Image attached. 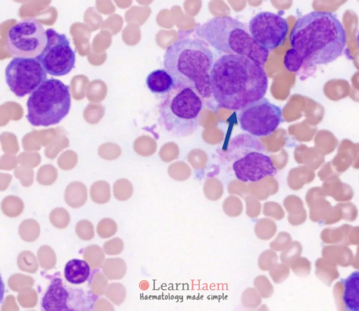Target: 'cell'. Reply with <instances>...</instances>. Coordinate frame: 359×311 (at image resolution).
Instances as JSON below:
<instances>
[{
    "mask_svg": "<svg viewBox=\"0 0 359 311\" xmlns=\"http://www.w3.org/2000/svg\"><path fill=\"white\" fill-rule=\"evenodd\" d=\"M291 48L284 65L291 72L327 64L341 55L346 44V30L337 15L313 11L297 19L290 35Z\"/></svg>",
    "mask_w": 359,
    "mask_h": 311,
    "instance_id": "1",
    "label": "cell"
},
{
    "mask_svg": "<svg viewBox=\"0 0 359 311\" xmlns=\"http://www.w3.org/2000/svg\"><path fill=\"white\" fill-rule=\"evenodd\" d=\"M210 88L221 107L241 111L264 98L268 77L263 67L250 58L223 55L213 64Z\"/></svg>",
    "mask_w": 359,
    "mask_h": 311,
    "instance_id": "2",
    "label": "cell"
},
{
    "mask_svg": "<svg viewBox=\"0 0 359 311\" xmlns=\"http://www.w3.org/2000/svg\"><path fill=\"white\" fill-rule=\"evenodd\" d=\"M213 53L204 40L181 38L170 44L163 57L165 69L170 74L175 85L195 91L201 97L212 95L210 73Z\"/></svg>",
    "mask_w": 359,
    "mask_h": 311,
    "instance_id": "3",
    "label": "cell"
},
{
    "mask_svg": "<svg viewBox=\"0 0 359 311\" xmlns=\"http://www.w3.org/2000/svg\"><path fill=\"white\" fill-rule=\"evenodd\" d=\"M196 34L217 50L226 55L245 56L264 65L269 50L259 46L245 24L231 17H215L198 26Z\"/></svg>",
    "mask_w": 359,
    "mask_h": 311,
    "instance_id": "4",
    "label": "cell"
},
{
    "mask_svg": "<svg viewBox=\"0 0 359 311\" xmlns=\"http://www.w3.org/2000/svg\"><path fill=\"white\" fill-rule=\"evenodd\" d=\"M266 152L265 146L256 137L241 133L229 141L226 157L233 161L232 168L238 180L257 182L276 173V169Z\"/></svg>",
    "mask_w": 359,
    "mask_h": 311,
    "instance_id": "5",
    "label": "cell"
},
{
    "mask_svg": "<svg viewBox=\"0 0 359 311\" xmlns=\"http://www.w3.org/2000/svg\"><path fill=\"white\" fill-rule=\"evenodd\" d=\"M201 97L191 88L175 85L159 105V120L172 136L184 137L198 126L202 110Z\"/></svg>",
    "mask_w": 359,
    "mask_h": 311,
    "instance_id": "6",
    "label": "cell"
},
{
    "mask_svg": "<svg viewBox=\"0 0 359 311\" xmlns=\"http://www.w3.org/2000/svg\"><path fill=\"white\" fill-rule=\"evenodd\" d=\"M27 107V118L31 125H56L70 110L69 88L58 79H48L30 94Z\"/></svg>",
    "mask_w": 359,
    "mask_h": 311,
    "instance_id": "7",
    "label": "cell"
},
{
    "mask_svg": "<svg viewBox=\"0 0 359 311\" xmlns=\"http://www.w3.org/2000/svg\"><path fill=\"white\" fill-rule=\"evenodd\" d=\"M46 44V33L43 27L34 18H25L14 24L6 37V48L15 57H36Z\"/></svg>",
    "mask_w": 359,
    "mask_h": 311,
    "instance_id": "8",
    "label": "cell"
},
{
    "mask_svg": "<svg viewBox=\"0 0 359 311\" xmlns=\"http://www.w3.org/2000/svg\"><path fill=\"white\" fill-rule=\"evenodd\" d=\"M237 119L241 130L256 137L271 135L283 122L281 109L266 98L241 110Z\"/></svg>",
    "mask_w": 359,
    "mask_h": 311,
    "instance_id": "9",
    "label": "cell"
},
{
    "mask_svg": "<svg viewBox=\"0 0 359 311\" xmlns=\"http://www.w3.org/2000/svg\"><path fill=\"white\" fill-rule=\"evenodd\" d=\"M6 82L17 97L32 93L47 81V72L34 58L14 57L5 71Z\"/></svg>",
    "mask_w": 359,
    "mask_h": 311,
    "instance_id": "10",
    "label": "cell"
},
{
    "mask_svg": "<svg viewBox=\"0 0 359 311\" xmlns=\"http://www.w3.org/2000/svg\"><path fill=\"white\" fill-rule=\"evenodd\" d=\"M46 33V46L36 58L50 75L65 76L74 67V51L65 34H60L52 28L47 29Z\"/></svg>",
    "mask_w": 359,
    "mask_h": 311,
    "instance_id": "11",
    "label": "cell"
},
{
    "mask_svg": "<svg viewBox=\"0 0 359 311\" xmlns=\"http://www.w3.org/2000/svg\"><path fill=\"white\" fill-rule=\"evenodd\" d=\"M248 30L259 46L272 50L284 43L288 32V23L280 15L262 11L250 19Z\"/></svg>",
    "mask_w": 359,
    "mask_h": 311,
    "instance_id": "12",
    "label": "cell"
},
{
    "mask_svg": "<svg viewBox=\"0 0 359 311\" xmlns=\"http://www.w3.org/2000/svg\"><path fill=\"white\" fill-rule=\"evenodd\" d=\"M69 293L60 278H54L45 293L41 302L43 310L48 311L67 310Z\"/></svg>",
    "mask_w": 359,
    "mask_h": 311,
    "instance_id": "13",
    "label": "cell"
},
{
    "mask_svg": "<svg viewBox=\"0 0 359 311\" xmlns=\"http://www.w3.org/2000/svg\"><path fill=\"white\" fill-rule=\"evenodd\" d=\"M146 84L149 90L156 95H166L175 87L172 77L165 69H156L149 73Z\"/></svg>",
    "mask_w": 359,
    "mask_h": 311,
    "instance_id": "14",
    "label": "cell"
},
{
    "mask_svg": "<svg viewBox=\"0 0 359 311\" xmlns=\"http://www.w3.org/2000/svg\"><path fill=\"white\" fill-rule=\"evenodd\" d=\"M344 284L343 301L350 311H359V271L341 279Z\"/></svg>",
    "mask_w": 359,
    "mask_h": 311,
    "instance_id": "15",
    "label": "cell"
},
{
    "mask_svg": "<svg viewBox=\"0 0 359 311\" xmlns=\"http://www.w3.org/2000/svg\"><path fill=\"white\" fill-rule=\"evenodd\" d=\"M90 266L85 260L72 259L65 267V279L73 284H80L87 280L90 272Z\"/></svg>",
    "mask_w": 359,
    "mask_h": 311,
    "instance_id": "16",
    "label": "cell"
},
{
    "mask_svg": "<svg viewBox=\"0 0 359 311\" xmlns=\"http://www.w3.org/2000/svg\"><path fill=\"white\" fill-rule=\"evenodd\" d=\"M102 270L109 279L118 280L126 273V264L121 258H109L104 261Z\"/></svg>",
    "mask_w": 359,
    "mask_h": 311,
    "instance_id": "17",
    "label": "cell"
},
{
    "mask_svg": "<svg viewBox=\"0 0 359 311\" xmlns=\"http://www.w3.org/2000/svg\"><path fill=\"white\" fill-rule=\"evenodd\" d=\"M104 250L100 246L92 244L84 249L83 257L91 268L95 269L100 268L104 263Z\"/></svg>",
    "mask_w": 359,
    "mask_h": 311,
    "instance_id": "18",
    "label": "cell"
},
{
    "mask_svg": "<svg viewBox=\"0 0 359 311\" xmlns=\"http://www.w3.org/2000/svg\"><path fill=\"white\" fill-rule=\"evenodd\" d=\"M17 264L20 270L28 273H35L39 263L34 254L30 251H22L18 256Z\"/></svg>",
    "mask_w": 359,
    "mask_h": 311,
    "instance_id": "19",
    "label": "cell"
},
{
    "mask_svg": "<svg viewBox=\"0 0 359 311\" xmlns=\"http://www.w3.org/2000/svg\"><path fill=\"white\" fill-rule=\"evenodd\" d=\"M37 258L40 266L46 270L53 268L57 262L54 250L48 245H42L37 251Z\"/></svg>",
    "mask_w": 359,
    "mask_h": 311,
    "instance_id": "20",
    "label": "cell"
},
{
    "mask_svg": "<svg viewBox=\"0 0 359 311\" xmlns=\"http://www.w3.org/2000/svg\"><path fill=\"white\" fill-rule=\"evenodd\" d=\"M34 279L27 275L15 273L12 275L8 279V287L13 291H20L34 285Z\"/></svg>",
    "mask_w": 359,
    "mask_h": 311,
    "instance_id": "21",
    "label": "cell"
},
{
    "mask_svg": "<svg viewBox=\"0 0 359 311\" xmlns=\"http://www.w3.org/2000/svg\"><path fill=\"white\" fill-rule=\"evenodd\" d=\"M106 297L116 305L121 304L126 297V289L121 283L109 284L104 293Z\"/></svg>",
    "mask_w": 359,
    "mask_h": 311,
    "instance_id": "22",
    "label": "cell"
},
{
    "mask_svg": "<svg viewBox=\"0 0 359 311\" xmlns=\"http://www.w3.org/2000/svg\"><path fill=\"white\" fill-rule=\"evenodd\" d=\"M17 300L19 304L23 307H34L38 302V294L32 287H27L19 291Z\"/></svg>",
    "mask_w": 359,
    "mask_h": 311,
    "instance_id": "23",
    "label": "cell"
},
{
    "mask_svg": "<svg viewBox=\"0 0 359 311\" xmlns=\"http://www.w3.org/2000/svg\"><path fill=\"white\" fill-rule=\"evenodd\" d=\"M107 277L102 272L95 273L90 282V291L91 292L97 296H102L104 294L107 287Z\"/></svg>",
    "mask_w": 359,
    "mask_h": 311,
    "instance_id": "24",
    "label": "cell"
},
{
    "mask_svg": "<svg viewBox=\"0 0 359 311\" xmlns=\"http://www.w3.org/2000/svg\"><path fill=\"white\" fill-rule=\"evenodd\" d=\"M34 223V221H29L28 223V221H25L21 225L20 235L24 241L33 242L38 238L39 235V228Z\"/></svg>",
    "mask_w": 359,
    "mask_h": 311,
    "instance_id": "25",
    "label": "cell"
},
{
    "mask_svg": "<svg viewBox=\"0 0 359 311\" xmlns=\"http://www.w3.org/2000/svg\"><path fill=\"white\" fill-rule=\"evenodd\" d=\"M123 242L118 237L106 242L103 245V250L104 253L111 256L121 254L123 250Z\"/></svg>",
    "mask_w": 359,
    "mask_h": 311,
    "instance_id": "26",
    "label": "cell"
},
{
    "mask_svg": "<svg viewBox=\"0 0 359 311\" xmlns=\"http://www.w3.org/2000/svg\"><path fill=\"white\" fill-rule=\"evenodd\" d=\"M81 221L76 227L77 235L82 240H90L93 237V230L90 223Z\"/></svg>",
    "mask_w": 359,
    "mask_h": 311,
    "instance_id": "27",
    "label": "cell"
},
{
    "mask_svg": "<svg viewBox=\"0 0 359 311\" xmlns=\"http://www.w3.org/2000/svg\"><path fill=\"white\" fill-rule=\"evenodd\" d=\"M111 221H103L98 226L97 232L100 237L102 238L109 237L116 232V226Z\"/></svg>",
    "mask_w": 359,
    "mask_h": 311,
    "instance_id": "28",
    "label": "cell"
},
{
    "mask_svg": "<svg viewBox=\"0 0 359 311\" xmlns=\"http://www.w3.org/2000/svg\"><path fill=\"white\" fill-rule=\"evenodd\" d=\"M1 309L3 311L18 310L19 307L16 303L15 297L12 295L7 296Z\"/></svg>",
    "mask_w": 359,
    "mask_h": 311,
    "instance_id": "29",
    "label": "cell"
},
{
    "mask_svg": "<svg viewBox=\"0 0 359 311\" xmlns=\"http://www.w3.org/2000/svg\"><path fill=\"white\" fill-rule=\"evenodd\" d=\"M95 310H114L113 305L104 298L98 299L94 306Z\"/></svg>",
    "mask_w": 359,
    "mask_h": 311,
    "instance_id": "30",
    "label": "cell"
},
{
    "mask_svg": "<svg viewBox=\"0 0 359 311\" xmlns=\"http://www.w3.org/2000/svg\"><path fill=\"white\" fill-rule=\"evenodd\" d=\"M73 189V188H72ZM72 194H74V195L71 196V198H69V200L71 201H74V202H76V201L79 200V198H80L79 195H78V194L79 193V188L77 187V185H75L74 186V189L72 190Z\"/></svg>",
    "mask_w": 359,
    "mask_h": 311,
    "instance_id": "31",
    "label": "cell"
},
{
    "mask_svg": "<svg viewBox=\"0 0 359 311\" xmlns=\"http://www.w3.org/2000/svg\"><path fill=\"white\" fill-rule=\"evenodd\" d=\"M357 41H358V47H359V30H358V34H357Z\"/></svg>",
    "mask_w": 359,
    "mask_h": 311,
    "instance_id": "32",
    "label": "cell"
},
{
    "mask_svg": "<svg viewBox=\"0 0 359 311\" xmlns=\"http://www.w3.org/2000/svg\"><path fill=\"white\" fill-rule=\"evenodd\" d=\"M99 193H102V191H99Z\"/></svg>",
    "mask_w": 359,
    "mask_h": 311,
    "instance_id": "33",
    "label": "cell"
}]
</instances>
